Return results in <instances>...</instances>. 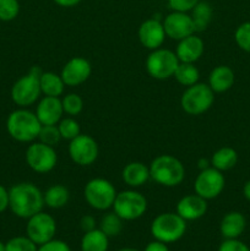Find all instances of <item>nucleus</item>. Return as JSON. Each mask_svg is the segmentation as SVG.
<instances>
[{"instance_id": "nucleus-5", "label": "nucleus", "mask_w": 250, "mask_h": 251, "mask_svg": "<svg viewBox=\"0 0 250 251\" xmlns=\"http://www.w3.org/2000/svg\"><path fill=\"white\" fill-rule=\"evenodd\" d=\"M42 73L39 66H32L28 74L20 77L11 88V98L15 104L26 108L37 102L41 96V83L39 77Z\"/></svg>"}, {"instance_id": "nucleus-8", "label": "nucleus", "mask_w": 250, "mask_h": 251, "mask_svg": "<svg viewBox=\"0 0 250 251\" xmlns=\"http://www.w3.org/2000/svg\"><path fill=\"white\" fill-rule=\"evenodd\" d=\"M147 200L136 190H124L118 193L113 203V211L123 221H134L145 215Z\"/></svg>"}, {"instance_id": "nucleus-20", "label": "nucleus", "mask_w": 250, "mask_h": 251, "mask_svg": "<svg viewBox=\"0 0 250 251\" xmlns=\"http://www.w3.org/2000/svg\"><path fill=\"white\" fill-rule=\"evenodd\" d=\"M122 178L123 181L130 188H140L151 178L150 167H147L142 162H130L123 169Z\"/></svg>"}, {"instance_id": "nucleus-23", "label": "nucleus", "mask_w": 250, "mask_h": 251, "mask_svg": "<svg viewBox=\"0 0 250 251\" xmlns=\"http://www.w3.org/2000/svg\"><path fill=\"white\" fill-rule=\"evenodd\" d=\"M44 205L48 206L49 208H61L69 202L70 199V193L66 186L61 185V184H55V185L49 186L43 193Z\"/></svg>"}, {"instance_id": "nucleus-25", "label": "nucleus", "mask_w": 250, "mask_h": 251, "mask_svg": "<svg viewBox=\"0 0 250 251\" xmlns=\"http://www.w3.org/2000/svg\"><path fill=\"white\" fill-rule=\"evenodd\" d=\"M109 238L100 229L86 232L81 239V251H108Z\"/></svg>"}, {"instance_id": "nucleus-16", "label": "nucleus", "mask_w": 250, "mask_h": 251, "mask_svg": "<svg viewBox=\"0 0 250 251\" xmlns=\"http://www.w3.org/2000/svg\"><path fill=\"white\" fill-rule=\"evenodd\" d=\"M163 24L158 19H149L139 27V39L145 48L154 50L161 48L166 38Z\"/></svg>"}, {"instance_id": "nucleus-27", "label": "nucleus", "mask_w": 250, "mask_h": 251, "mask_svg": "<svg viewBox=\"0 0 250 251\" xmlns=\"http://www.w3.org/2000/svg\"><path fill=\"white\" fill-rule=\"evenodd\" d=\"M238 154L232 147H222L212 154L211 166L220 172L229 171L237 164Z\"/></svg>"}, {"instance_id": "nucleus-34", "label": "nucleus", "mask_w": 250, "mask_h": 251, "mask_svg": "<svg viewBox=\"0 0 250 251\" xmlns=\"http://www.w3.org/2000/svg\"><path fill=\"white\" fill-rule=\"evenodd\" d=\"M20 12L19 0H0V20L12 21Z\"/></svg>"}, {"instance_id": "nucleus-36", "label": "nucleus", "mask_w": 250, "mask_h": 251, "mask_svg": "<svg viewBox=\"0 0 250 251\" xmlns=\"http://www.w3.org/2000/svg\"><path fill=\"white\" fill-rule=\"evenodd\" d=\"M200 0H168L169 7L173 11H181L188 12L191 11L194 6H195Z\"/></svg>"}, {"instance_id": "nucleus-44", "label": "nucleus", "mask_w": 250, "mask_h": 251, "mask_svg": "<svg viewBox=\"0 0 250 251\" xmlns=\"http://www.w3.org/2000/svg\"><path fill=\"white\" fill-rule=\"evenodd\" d=\"M208 167H210V163H208L207 159H200L199 161V168H200V171L208 168Z\"/></svg>"}, {"instance_id": "nucleus-45", "label": "nucleus", "mask_w": 250, "mask_h": 251, "mask_svg": "<svg viewBox=\"0 0 250 251\" xmlns=\"http://www.w3.org/2000/svg\"><path fill=\"white\" fill-rule=\"evenodd\" d=\"M119 251H139V250L132 249V248H124V249H120Z\"/></svg>"}, {"instance_id": "nucleus-17", "label": "nucleus", "mask_w": 250, "mask_h": 251, "mask_svg": "<svg viewBox=\"0 0 250 251\" xmlns=\"http://www.w3.org/2000/svg\"><path fill=\"white\" fill-rule=\"evenodd\" d=\"M207 212V200L191 194L181 198L176 203V213L185 221L200 220Z\"/></svg>"}, {"instance_id": "nucleus-18", "label": "nucleus", "mask_w": 250, "mask_h": 251, "mask_svg": "<svg viewBox=\"0 0 250 251\" xmlns=\"http://www.w3.org/2000/svg\"><path fill=\"white\" fill-rule=\"evenodd\" d=\"M63 114V104L59 97L44 96L37 105L36 115L42 125H56L61 120Z\"/></svg>"}, {"instance_id": "nucleus-30", "label": "nucleus", "mask_w": 250, "mask_h": 251, "mask_svg": "<svg viewBox=\"0 0 250 251\" xmlns=\"http://www.w3.org/2000/svg\"><path fill=\"white\" fill-rule=\"evenodd\" d=\"M56 125H58V129H59V132H60L61 139L64 140H69V141H71V140H74L76 136H78V135L81 134L80 125H78V123L76 122L75 119H73V118H65V119H61Z\"/></svg>"}, {"instance_id": "nucleus-33", "label": "nucleus", "mask_w": 250, "mask_h": 251, "mask_svg": "<svg viewBox=\"0 0 250 251\" xmlns=\"http://www.w3.org/2000/svg\"><path fill=\"white\" fill-rule=\"evenodd\" d=\"M5 248H6V251H37L38 245L26 235V237L11 238L5 244Z\"/></svg>"}, {"instance_id": "nucleus-43", "label": "nucleus", "mask_w": 250, "mask_h": 251, "mask_svg": "<svg viewBox=\"0 0 250 251\" xmlns=\"http://www.w3.org/2000/svg\"><path fill=\"white\" fill-rule=\"evenodd\" d=\"M243 194H244L245 198L250 201V180L245 183L244 188H243Z\"/></svg>"}, {"instance_id": "nucleus-14", "label": "nucleus", "mask_w": 250, "mask_h": 251, "mask_svg": "<svg viewBox=\"0 0 250 251\" xmlns=\"http://www.w3.org/2000/svg\"><path fill=\"white\" fill-rule=\"evenodd\" d=\"M162 24H163L166 36L172 39H175V41H180V39L195 33L193 19L186 12H171L164 17Z\"/></svg>"}, {"instance_id": "nucleus-39", "label": "nucleus", "mask_w": 250, "mask_h": 251, "mask_svg": "<svg viewBox=\"0 0 250 251\" xmlns=\"http://www.w3.org/2000/svg\"><path fill=\"white\" fill-rule=\"evenodd\" d=\"M80 227L85 233L96 229V220L90 215L83 216L80 221Z\"/></svg>"}, {"instance_id": "nucleus-40", "label": "nucleus", "mask_w": 250, "mask_h": 251, "mask_svg": "<svg viewBox=\"0 0 250 251\" xmlns=\"http://www.w3.org/2000/svg\"><path fill=\"white\" fill-rule=\"evenodd\" d=\"M9 191L0 184V213L9 207Z\"/></svg>"}, {"instance_id": "nucleus-6", "label": "nucleus", "mask_w": 250, "mask_h": 251, "mask_svg": "<svg viewBox=\"0 0 250 251\" xmlns=\"http://www.w3.org/2000/svg\"><path fill=\"white\" fill-rule=\"evenodd\" d=\"M215 92L206 83L189 86L180 98V105L186 114L200 115L207 112L213 104Z\"/></svg>"}, {"instance_id": "nucleus-4", "label": "nucleus", "mask_w": 250, "mask_h": 251, "mask_svg": "<svg viewBox=\"0 0 250 251\" xmlns=\"http://www.w3.org/2000/svg\"><path fill=\"white\" fill-rule=\"evenodd\" d=\"M186 232V221L178 213L166 212L157 216L151 223V234L154 240L171 244L180 240Z\"/></svg>"}, {"instance_id": "nucleus-26", "label": "nucleus", "mask_w": 250, "mask_h": 251, "mask_svg": "<svg viewBox=\"0 0 250 251\" xmlns=\"http://www.w3.org/2000/svg\"><path fill=\"white\" fill-rule=\"evenodd\" d=\"M213 9L207 1H200L191 9V19L194 22V28L195 32H203L210 25L212 20Z\"/></svg>"}, {"instance_id": "nucleus-9", "label": "nucleus", "mask_w": 250, "mask_h": 251, "mask_svg": "<svg viewBox=\"0 0 250 251\" xmlns=\"http://www.w3.org/2000/svg\"><path fill=\"white\" fill-rule=\"evenodd\" d=\"M179 59L169 49L157 48L149 54L146 59V70L156 80H167L174 76L179 65Z\"/></svg>"}, {"instance_id": "nucleus-22", "label": "nucleus", "mask_w": 250, "mask_h": 251, "mask_svg": "<svg viewBox=\"0 0 250 251\" xmlns=\"http://www.w3.org/2000/svg\"><path fill=\"white\" fill-rule=\"evenodd\" d=\"M245 226H247V221L242 213L237 212V211L228 212L221 221V234L225 239H237L238 237L243 234Z\"/></svg>"}, {"instance_id": "nucleus-28", "label": "nucleus", "mask_w": 250, "mask_h": 251, "mask_svg": "<svg viewBox=\"0 0 250 251\" xmlns=\"http://www.w3.org/2000/svg\"><path fill=\"white\" fill-rule=\"evenodd\" d=\"M174 78L181 86L189 87V86L198 83L199 78H200V73L193 63H179L178 68L174 73Z\"/></svg>"}, {"instance_id": "nucleus-10", "label": "nucleus", "mask_w": 250, "mask_h": 251, "mask_svg": "<svg viewBox=\"0 0 250 251\" xmlns=\"http://www.w3.org/2000/svg\"><path fill=\"white\" fill-rule=\"evenodd\" d=\"M56 161L58 156L54 147L48 146L41 141L29 145L26 151L27 166L36 173H49L55 168Z\"/></svg>"}, {"instance_id": "nucleus-13", "label": "nucleus", "mask_w": 250, "mask_h": 251, "mask_svg": "<svg viewBox=\"0 0 250 251\" xmlns=\"http://www.w3.org/2000/svg\"><path fill=\"white\" fill-rule=\"evenodd\" d=\"M98 153H100V150H98L97 142L90 135L80 134L75 139L71 140L69 145L70 158L77 166H91L96 162Z\"/></svg>"}, {"instance_id": "nucleus-2", "label": "nucleus", "mask_w": 250, "mask_h": 251, "mask_svg": "<svg viewBox=\"0 0 250 251\" xmlns=\"http://www.w3.org/2000/svg\"><path fill=\"white\" fill-rule=\"evenodd\" d=\"M150 176L157 184L174 188L183 183L185 178L184 164L171 154H161L150 164Z\"/></svg>"}, {"instance_id": "nucleus-11", "label": "nucleus", "mask_w": 250, "mask_h": 251, "mask_svg": "<svg viewBox=\"0 0 250 251\" xmlns=\"http://www.w3.org/2000/svg\"><path fill=\"white\" fill-rule=\"evenodd\" d=\"M56 233V222L49 213H36L28 218L26 226V234L37 245H42L54 239Z\"/></svg>"}, {"instance_id": "nucleus-35", "label": "nucleus", "mask_w": 250, "mask_h": 251, "mask_svg": "<svg viewBox=\"0 0 250 251\" xmlns=\"http://www.w3.org/2000/svg\"><path fill=\"white\" fill-rule=\"evenodd\" d=\"M235 42L243 50L250 53V22H244L235 31Z\"/></svg>"}, {"instance_id": "nucleus-29", "label": "nucleus", "mask_w": 250, "mask_h": 251, "mask_svg": "<svg viewBox=\"0 0 250 251\" xmlns=\"http://www.w3.org/2000/svg\"><path fill=\"white\" fill-rule=\"evenodd\" d=\"M100 229L107 235L108 238L117 237L120 234L123 229V220L113 211V212L105 213L100 220Z\"/></svg>"}, {"instance_id": "nucleus-15", "label": "nucleus", "mask_w": 250, "mask_h": 251, "mask_svg": "<svg viewBox=\"0 0 250 251\" xmlns=\"http://www.w3.org/2000/svg\"><path fill=\"white\" fill-rule=\"evenodd\" d=\"M91 73H92V66L90 61L81 56H75L63 66L60 76L65 86L76 87L86 82L91 76Z\"/></svg>"}, {"instance_id": "nucleus-46", "label": "nucleus", "mask_w": 250, "mask_h": 251, "mask_svg": "<svg viewBox=\"0 0 250 251\" xmlns=\"http://www.w3.org/2000/svg\"><path fill=\"white\" fill-rule=\"evenodd\" d=\"M0 251H6V248H5V244L2 242H0Z\"/></svg>"}, {"instance_id": "nucleus-19", "label": "nucleus", "mask_w": 250, "mask_h": 251, "mask_svg": "<svg viewBox=\"0 0 250 251\" xmlns=\"http://www.w3.org/2000/svg\"><path fill=\"white\" fill-rule=\"evenodd\" d=\"M205 43L200 37L195 34L180 39L176 46L175 54L180 63H195L202 56Z\"/></svg>"}, {"instance_id": "nucleus-7", "label": "nucleus", "mask_w": 250, "mask_h": 251, "mask_svg": "<svg viewBox=\"0 0 250 251\" xmlns=\"http://www.w3.org/2000/svg\"><path fill=\"white\" fill-rule=\"evenodd\" d=\"M117 194L114 185L103 178L91 179L83 190L86 202L98 211H105L113 207Z\"/></svg>"}, {"instance_id": "nucleus-42", "label": "nucleus", "mask_w": 250, "mask_h": 251, "mask_svg": "<svg viewBox=\"0 0 250 251\" xmlns=\"http://www.w3.org/2000/svg\"><path fill=\"white\" fill-rule=\"evenodd\" d=\"M56 5L59 6H63V7H71V6H75L77 5L81 0H53Z\"/></svg>"}, {"instance_id": "nucleus-24", "label": "nucleus", "mask_w": 250, "mask_h": 251, "mask_svg": "<svg viewBox=\"0 0 250 251\" xmlns=\"http://www.w3.org/2000/svg\"><path fill=\"white\" fill-rule=\"evenodd\" d=\"M39 83H41V91L44 96L49 97H59L64 93L65 83L60 75L55 73H42L39 77Z\"/></svg>"}, {"instance_id": "nucleus-1", "label": "nucleus", "mask_w": 250, "mask_h": 251, "mask_svg": "<svg viewBox=\"0 0 250 251\" xmlns=\"http://www.w3.org/2000/svg\"><path fill=\"white\" fill-rule=\"evenodd\" d=\"M9 207L15 216L28 220L41 212L44 206L43 193L32 183H19L9 190Z\"/></svg>"}, {"instance_id": "nucleus-32", "label": "nucleus", "mask_w": 250, "mask_h": 251, "mask_svg": "<svg viewBox=\"0 0 250 251\" xmlns=\"http://www.w3.org/2000/svg\"><path fill=\"white\" fill-rule=\"evenodd\" d=\"M38 139L39 141L48 145V146H56L61 140L58 125H42Z\"/></svg>"}, {"instance_id": "nucleus-37", "label": "nucleus", "mask_w": 250, "mask_h": 251, "mask_svg": "<svg viewBox=\"0 0 250 251\" xmlns=\"http://www.w3.org/2000/svg\"><path fill=\"white\" fill-rule=\"evenodd\" d=\"M37 251H71V249L63 240L51 239L44 244L39 245Z\"/></svg>"}, {"instance_id": "nucleus-41", "label": "nucleus", "mask_w": 250, "mask_h": 251, "mask_svg": "<svg viewBox=\"0 0 250 251\" xmlns=\"http://www.w3.org/2000/svg\"><path fill=\"white\" fill-rule=\"evenodd\" d=\"M145 251H169V249L168 247H167L166 243L153 240V242L147 244V247L145 248Z\"/></svg>"}, {"instance_id": "nucleus-38", "label": "nucleus", "mask_w": 250, "mask_h": 251, "mask_svg": "<svg viewBox=\"0 0 250 251\" xmlns=\"http://www.w3.org/2000/svg\"><path fill=\"white\" fill-rule=\"evenodd\" d=\"M218 251H250L247 244L238 239H225L218 248Z\"/></svg>"}, {"instance_id": "nucleus-12", "label": "nucleus", "mask_w": 250, "mask_h": 251, "mask_svg": "<svg viewBox=\"0 0 250 251\" xmlns=\"http://www.w3.org/2000/svg\"><path fill=\"white\" fill-rule=\"evenodd\" d=\"M225 180L222 172L213 167H208L200 171L199 176H196L194 190H195V194L205 200H212L222 193L225 189Z\"/></svg>"}, {"instance_id": "nucleus-21", "label": "nucleus", "mask_w": 250, "mask_h": 251, "mask_svg": "<svg viewBox=\"0 0 250 251\" xmlns=\"http://www.w3.org/2000/svg\"><path fill=\"white\" fill-rule=\"evenodd\" d=\"M234 83V73L227 65H218L208 76V86L215 93H222L229 90Z\"/></svg>"}, {"instance_id": "nucleus-31", "label": "nucleus", "mask_w": 250, "mask_h": 251, "mask_svg": "<svg viewBox=\"0 0 250 251\" xmlns=\"http://www.w3.org/2000/svg\"><path fill=\"white\" fill-rule=\"evenodd\" d=\"M61 104H63L64 113L71 115V117L80 114L83 109L82 98L76 93H69V95L64 96L61 100Z\"/></svg>"}, {"instance_id": "nucleus-3", "label": "nucleus", "mask_w": 250, "mask_h": 251, "mask_svg": "<svg viewBox=\"0 0 250 251\" xmlns=\"http://www.w3.org/2000/svg\"><path fill=\"white\" fill-rule=\"evenodd\" d=\"M42 124L36 113L21 108L10 113L6 120V129L10 136L19 142H32L38 139Z\"/></svg>"}]
</instances>
